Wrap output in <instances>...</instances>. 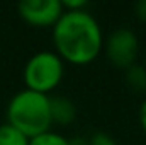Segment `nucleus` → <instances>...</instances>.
I'll use <instances>...</instances> for the list:
<instances>
[{"instance_id": "obj_7", "label": "nucleus", "mask_w": 146, "mask_h": 145, "mask_svg": "<svg viewBox=\"0 0 146 145\" xmlns=\"http://www.w3.org/2000/svg\"><path fill=\"white\" fill-rule=\"evenodd\" d=\"M126 82L134 92H146V68L134 63L126 70Z\"/></svg>"}, {"instance_id": "obj_13", "label": "nucleus", "mask_w": 146, "mask_h": 145, "mask_svg": "<svg viewBox=\"0 0 146 145\" xmlns=\"http://www.w3.org/2000/svg\"><path fill=\"white\" fill-rule=\"evenodd\" d=\"M139 123H141L143 132L146 133V99L141 103V106H139Z\"/></svg>"}, {"instance_id": "obj_11", "label": "nucleus", "mask_w": 146, "mask_h": 145, "mask_svg": "<svg viewBox=\"0 0 146 145\" xmlns=\"http://www.w3.org/2000/svg\"><path fill=\"white\" fill-rule=\"evenodd\" d=\"M61 3H63L65 10H85L88 7L87 0H66V2H61Z\"/></svg>"}, {"instance_id": "obj_4", "label": "nucleus", "mask_w": 146, "mask_h": 145, "mask_svg": "<svg viewBox=\"0 0 146 145\" xmlns=\"http://www.w3.org/2000/svg\"><path fill=\"white\" fill-rule=\"evenodd\" d=\"M104 50L109 58V62L122 70H127L136 63L138 51H139V41L134 31L127 28H117L110 33L104 41Z\"/></svg>"}, {"instance_id": "obj_10", "label": "nucleus", "mask_w": 146, "mask_h": 145, "mask_svg": "<svg viewBox=\"0 0 146 145\" xmlns=\"http://www.w3.org/2000/svg\"><path fill=\"white\" fill-rule=\"evenodd\" d=\"M88 140H90V145H117L115 140L110 137L109 133H106V132H97Z\"/></svg>"}, {"instance_id": "obj_12", "label": "nucleus", "mask_w": 146, "mask_h": 145, "mask_svg": "<svg viewBox=\"0 0 146 145\" xmlns=\"http://www.w3.org/2000/svg\"><path fill=\"white\" fill-rule=\"evenodd\" d=\"M134 12H136V17L145 21L146 22V0H139L136 5H134Z\"/></svg>"}, {"instance_id": "obj_5", "label": "nucleus", "mask_w": 146, "mask_h": 145, "mask_svg": "<svg viewBox=\"0 0 146 145\" xmlns=\"http://www.w3.org/2000/svg\"><path fill=\"white\" fill-rule=\"evenodd\" d=\"M17 9L21 17L34 28H53L65 12L60 0H24Z\"/></svg>"}, {"instance_id": "obj_6", "label": "nucleus", "mask_w": 146, "mask_h": 145, "mask_svg": "<svg viewBox=\"0 0 146 145\" xmlns=\"http://www.w3.org/2000/svg\"><path fill=\"white\" fill-rule=\"evenodd\" d=\"M49 108H51V119L56 125L66 126L75 121L76 118V106L72 99L65 96H54L49 97Z\"/></svg>"}, {"instance_id": "obj_3", "label": "nucleus", "mask_w": 146, "mask_h": 145, "mask_svg": "<svg viewBox=\"0 0 146 145\" xmlns=\"http://www.w3.org/2000/svg\"><path fill=\"white\" fill-rule=\"evenodd\" d=\"M22 77L26 89L48 96L61 84L65 77V62L56 51H37L26 62Z\"/></svg>"}, {"instance_id": "obj_14", "label": "nucleus", "mask_w": 146, "mask_h": 145, "mask_svg": "<svg viewBox=\"0 0 146 145\" xmlns=\"http://www.w3.org/2000/svg\"><path fill=\"white\" fill-rule=\"evenodd\" d=\"M70 145H90V140L83 137H75V138H70Z\"/></svg>"}, {"instance_id": "obj_1", "label": "nucleus", "mask_w": 146, "mask_h": 145, "mask_svg": "<svg viewBox=\"0 0 146 145\" xmlns=\"http://www.w3.org/2000/svg\"><path fill=\"white\" fill-rule=\"evenodd\" d=\"M53 44L63 62L88 65L104 50L102 28L87 9L65 10L53 26Z\"/></svg>"}, {"instance_id": "obj_9", "label": "nucleus", "mask_w": 146, "mask_h": 145, "mask_svg": "<svg viewBox=\"0 0 146 145\" xmlns=\"http://www.w3.org/2000/svg\"><path fill=\"white\" fill-rule=\"evenodd\" d=\"M29 145H70V138H66L58 132L48 130L41 135L29 138Z\"/></svg>"}, {"instance_id": "obj_2", "label": "nucleus", "mask_w": 146, "mask_h": 145, "mask_svg": "<svg viewBox=\"0 0 146 145\" xmlns=\"http://www.w3.org/2000/svg\"><path fill=\"white\" fill-rule=\"evenodd\" d=\"M49 97L36 91L22 89L12 96L7 106V123L24 133L27 138L51 130Z\"/></svg>"}, {"instance_id": "obj_8", "label": "nucleus", "mask_w": 146, "mask_h": 145, "mask_svg": "<svg viewBox=\"0 0 146 145\" xmlns=\"http://www.w3.org/2000/svg\"><path fill=\"white\" fill-rule=\"evenodd\" d=\"M0 145H29V138L9 123H3L0 125Z\"/></svg>"}]
</instances>
